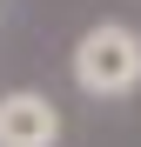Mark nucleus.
<instances>
[{
  "mask_svg": "<svg viewBox=\"0 0 141 147\" xmlns=\"http://www.w3.org/2000/svg\"><path fill=\"white\" fill-rule=\"evenodd\" d=\"M61 140V107L34 87L0 94V147H54Z\"/></svg>",
  "mask_w": 141,
  "mask_h": 147,
  "instance_id": "2",
  "label": "nucleus"
},
{
  "mask_svg": "<svg viewBox=\"0 0 141 147\" xmlns=\"http://www.w3.org/2000/svg\"><path fill=\"white\" fill-rule=\"evenodd\" d=\"M74 87L94 100H121L141 87V34L128 20H101L74 40Z\"/></svg>",
  "mask_w": 141,
  "mask_h": 147,
  "instance_id": "1",
  "label": "nucleus"
}]
</instances>
